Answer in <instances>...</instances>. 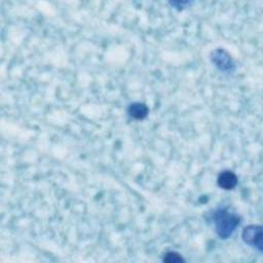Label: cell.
Masks as SVG:
<instances>
[{
  "label": "cell",
  "instance_id": "1",
  "mask_svg": "<svg viewBox=\"0 0 263 263\" xmlns=\"http://www.w3.org/2000/svg\"><path fill=\"white\" fill-rule=\"evenodd\" d=\"M213 218L216 232L219 237L223 239H226L232 235L240 221V218L236 214L231 213L226 209H220L216 211Z\"/></svg>",
  "mask_w": 263,
  "mask_h": 263
},
{
  "label": "cell",
  "instance_id": "2",
  "mask_svg": "<svg viewBox=\"0 0 263 263\" xmlns=\"http://www.w3.org/2000/svg\"><path fill=\"white\" fill-rule=\"evenodd\" d=\"M241 238L245 243L262 251V227L260 225L246 226L241 233Z\"/></svg>",
  "mask_w": 263,
  "mask_h": 263
},
{
  "label": "cell",
  "instance_id": "3",
  "mask_svg": "<svg viewBox=\"0 0 263 263\" xmlns=\"http://www.w3.org/2000/svg\"><path fill=\"white\" fill-rule=\"evenodd\" d=\"M212 62L216 65V67L219 70L223 72L231 71V69L234 67V64L230 54L223 48H218L215 51H213Z\"/></svg>",
  "mask_w": 263,
  "mask_h": 263
},
{
  "label": "cell",
  "instance_id": "4",
  "mask_svg": "<svg viewBox=\"0 0 263 263\" xmlns=\"http://www.w3.org/2000/svg\"><path fill=\"white\" fill-rule=\"evenodd\" d=\"M217 183L220 188L224 190H231L237 184V177L231 171H223L219 174Z\"/></svg>",
  "mask_w": 263,
  "mask_h": 263
},
{
  "label": "cell",
  "instance_id": "5",
  "mask_svg": "<svg viewBox=\"0 0 263 263\" xmlns=\"http://www.w3.org/2000/svg\"><path fill=\"white\" fill-rule=\"evenodd\" d=\"M127 112H128V115L130 117H133L137 120H142V119L147 117L149 109L145 104L136 102V103H133L128 106Z\"/></svg>",
  "mask_w": 263,
  "mask_h": 263
},
{
  "label": "cell",
  "instance_id": "6",
  "mask_svg": "<svg viewBox=\"0 0 263 263\" xmlns=\"http://www.w3.org/2000/svg\"><path fill=\"white\" fill-rule=\"evenodd\" d=\"M163 261L167 263H178L181 261H184L182 256L176 252H167L165 256L163 257Z\"/></svg>",
  "mask_w": 263,
  "mask_h": 263
}]
</instances>
